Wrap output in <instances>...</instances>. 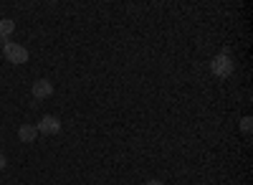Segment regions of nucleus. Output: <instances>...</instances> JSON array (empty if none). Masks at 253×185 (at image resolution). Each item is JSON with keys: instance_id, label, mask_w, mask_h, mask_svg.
Returning <instances> with one entry per match:
<instances>
[{"instance_id": "nucleus-1", "label": "nucleus", "mask_w": 253, "mask_h": 185, "mask_svg": "<svg viewBox=\"0 0 253 185\" xmlns=\"http://www.w3.org/2000/svg\"><path fill=\"white\" fill-rule=\"evenodd\" d=\"M210 69H213V74H215V76L225 79V76L233 74L236 64H233V58L228 56V51H223V53H218V56L213 58V64H210Z\"/></svg>"}, {"instance_id": "nucleus-2", "label": "nucleus", "mask_w": 253, "mask_h": 185, "mask_svg": "<svg viewBox=\"0 0 253 185\" xmlns=\"http://www.w3.org/2000/svg\"><path fill=\"white\" fill-rule=\"evenodd\" d=\"M3 53L5 58L10 61V64H26L28 61V48L26 46H20V44H13V41H8V44H3Z\"/></svg>"}, {"instance_id": "nucleus-3", "label": "nucleus", "mask_w": 253, "mask_h": 185, "mask_svg": "<svg viewBox=\"0 0 253 185\" xmlns=\"http://www.w3.org/2000/svg\"><path fill=\"white\" fill-rule=\"evenodd\" d=\"M61 132V119L58 117H43L38 122V135H58Z\"/></svg>"}, {"instance_id": "nucleus-4", "label": "nucleus", "mask_w": 253, "mask_h": 185, "mask_svg": "<svg viewBox=\"0 0 253 185\" xmlns=\"http://www.w3.org/2000/svg\"><path fill=\"white\" fill-rule=\"evenodd\" d=\"M31 92H33V96H36V99H48V96L53 94V84H51L48 79H36Z\"/></svg>"}, {"instance_id": "nucleus-5", "label": "nucleus", "mask_w": 253, "mask_h": 185, "mask_svg": "<svg viewBox=\"0 0 253 185\" xmlns=\"http://www.w3.org/2000/svg\"><path fill=\"white\" fill-rule=\"evenodd\" d=\"M13 33H15V20H10V18H0V41H3V44H8Z\"/></svg>"}, {"instance_id": "nucleus-6", "label": "nucleus", "mask_w": 253, "mask_h": 185, "mask_svg": "<svg viewBox=\"0 0 253 185\" xmlns=\"http://www.w3.org/2000/svg\"><path fill=\"white\" fill-rule=\"evenodd\" d=\"M18 137L23 139V142H33L38 137V127L36 125H20L18 127Z\"/></svg>"}, {"instance_id": "nucleus-7", "label": "nucleus", "mask_w": 253, "mask_h": 185, "mask_svg": "<svg viewBox=\"0 0 253 185\" xmlns=\"http://www.w3.org/2000/svg\"><path fill=\"white\" fill-rule=\"evenodd\" d=\"M251 127H253V122H251V117H246V119H241V130H243L246 135H251Z\"/></svg>"}, {"instance_id": "nucleus-8", "label": "nucleus", "mask_w": 253, "mask_h": 185, "mask_svg": "<svg viewBox=\"0 0 253 185\" xmlns=\"http://www.w3.org/2000/svg\"><path fill=\"white\" fill-rule=\"evenodd\" d=\"M5 165H8V160H5L3 152H0V170H5Z\"/></svg>"}, {"instance_id": "nucleus-9", "label": "nucleus", "mask_w": 253, "mask_h": 185, "mask_svg": "<svg viewBox=\"0 0 253 185\" xmlns=\"http://www.w3.org/2000/svg\"><path fill=\"white\" fill-rule=\"evenodd\" d=\"M147 185H162L160 180H150V183H147Z\"/></svg>"}]
</instances>
